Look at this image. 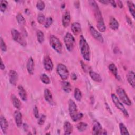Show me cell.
I'll return each mask as SVG.
<instances>
[{
    "label": "cell",
    "mask_w": 135,
    "mask_h": 135,
    "mask_svg": "<svg viewBox=\"0 0 135 135\" xmlns=\"http://www.w3.org/2000/svg\"><path fill=\"white\" fill-rule=\"evenodd\" d=\"M89 3L93 8L97 22V27L98 30L101 32H104L106 30V26L102 16L101 12L100 10L98 5L95 1H89Z\"/></svg>",
    "instance_id": "obj_1"
},
{
    "label": "cell",
    "mask_w": 135,
    "mask_h": 135,
    "mask_svg": "<svg viewBox=\"0 0 135 135\" xmlns=\"http://www.w3.org/2000/svg\"><path fill=\"white\" fill-rule=\"evenodd\" d=\"M68 110L71 119L74 122L80 120L83 116L82 113L78 112L77 105L74 101L72 99H70L69 100Z\"/></svg>",
    "instance_id": "obj_2"
},
{
    "label": "cell",
    "mask_w": 135,
    "mask_h": 135,
    "mask_svg": "<svg viewBox=\"0 0 135 135\" xmlns=\"http://www.w3.org/2000/svg\"><path fill=\"white\" fill-rule=\"evenodd\" d=\"M79 47L83 59L86 61H89L90 60V47L86 40L83 35H80V37Z\"/></svg>",
    "instance_id": "obj_3"
},
{
    "label": "cell",
    "mask_w": 135,
    "mask_h": 135,
    "mask_svg": "<svg viewBox=\"0 0 135 135\" xmlns=\"http://www.w3.org/2000/svg\"><path fill=\"white\" fill-rule=\"evenodd\" d=\"M50 44L57 53L61 54L63 51V45L61 41L55 35H51L50 37Z\"/></svg>",
    "instance_id": "obj_4"
},
{
    "label": "cell",
    "mask_w": 135,
    "mask_h": 135,
    "mask_svg": "<svg viewBox=\"0 0 135 135\" xmlns=\"http://www.w3.org/2000/svg\"><path fill=\"white\" fill-rule=\"evenodd\" d=\"M64 42L68 51L72 52L75 44V38L72 34L69 32H67L64 37Z\"/></svg>",
    "instance_id": "obj_5"
},
{
    "label": "cell",
    "mask_w": 135,
    "mask_h": 135,
    "mask_svg": "<svg viewBox=\"0 0 135 135\" xmlns=\"http://www.w3.org/2000/svg\"><path fill=\"white\" fill-rule=\"evenodd\" d=\"M11 35L13 39L21 45L25 47L26 46L27 43L26 40L24 39L21 33L15 28L11 30Z\"/></svg>",
    "instance_id": "obj_6"
},
{
    "label": "cell",
    "mask_w": 135,
    "mask_h": 135,
    "mask_svg": "<svg viewBox=\"0 0 135 135\" xmlns=\"http://www.w3.org/2000/svg\"><path fill=\"white\" fill-rule=\"evenodd\" d=\"M117 93L119 97V99L123 102L124 104L128 106H130L131 105V101L128 95L126 93L124 90L121 86H118L117 89Z\"/></svg>",
    "instance_id": "obj_7"
},
{
    "label": "cell",
    "mask_w": 135,
    "mask_h": 135,
    "mask_svg": "<svg viewBox=\"0 0 135 135\" xmlns=\"http://www.w3.org/2000/svg\"><path fill=\"white\" fill-rule=\"evenodd\" d=\"M111 97L113 103L115 104V107L123 113V114H124V115L125 117H129V115L128 112L126 109V108H125L124 106L123 105L122 103L120 101L118 97L114 93H112L111 94Z\"/></svg>",
    "instance_id": "obj_8"
},
{
    "label": "cell",
    "mask_w": 135,
    "mask_h": 135,
    "mask_svg": "<svg viewBox=\"0 0 135 135\" xmlns=\"http://www.w3.org/2000/svg\"><path fill=\"white\" fill-rule=\"evenodd\" d=\"M56 72L62 80H66L69 76V71L67 67L62 63H59L56 66Z\"/></svg>",
    "instance_id": "obj_9"
},
{
    "label": "cell",
    "mask_w": 135,
    "mask_h": 135,
    "mask_svg": "<svg viewBox=\"0 0 135 135\" xmlns=\"http://www.w3.org/2000/svg\"><path fill=\"white\" fill-rule=\"evenodd\" d=\"M89 31L91 35L94 39L100 43H103L104 40L102 35L93 26L90 25L89 26Z\"/></svg>",
    "instance_id": "obj_10"
},
{
    "label": "cell",
    "mask_w": 135,
    "mask_h": 135,
    "mask_svg": "<svg viewBox=\"0 0 135 135\" xmlns=\"http://www.w3.org/2000/svg\"><path fill=\"white\" fill-rule=\"evenodd\" d=\"M43 66L45 70L50 72L53 69V63L51 57L49 56H46L43 60Z\"/></svg>",
    "instance_id": "obj_11"
},
{
    "label": "cell",
    "mask_w": 135,
    "mask_h": 135,
    "mask_svg": "<svg viewBox=\"0 0 135 135\" xmlns=\"http://www.w3.org/2000/svg\"><path fill=\"white\" fill-rule=\"evenodd\" d=\"M8 76H9V81L10 83L12 85L15 86L17 84V82L18 79V74L16 72V71L14 70H11L9 72Z\"/></svg>",
    "instance_id": "obj_12"
},
{
    "label": "cell",
    "mask_w": 135,
    "mask_h": 135,
    "mask_svg": "<svg viewBox=\"0 0 135 135\" xmlns=\"http://www.w3.org/2000/svg\"><path fill=\"white\" fill-rule=\"evenodd\" d=\"M71 22V15L70 12L66 11L63 14L62 18V23L63 27H67L70 25Z\"/></svg>",
    "instance_id": "obj_13"
},
{
    "label": "cell",
    "mask_w": 135,
    "mask_h": 135,
    "mask_svg": "<svg viewBox=\"0 0 135 135\" xmlns=\"http://www.w3.org/2000/svg\"><path fill=\"white\" fill-rule=\"evenodd\" d=\"M102 132V128L101 124L97 121H94L92 127V134L94 135L101 134Z\"/></svg>",
    "instance_id": "obj_14"
},
{
    "label": "cell",
    "mask_w": 135,
    "mask_h": 135,
    "mask_svg": "<svg viewBox=\"0 0 135 135\" xmlns=\"http://www.w3.org/2000/svg\"><path fill=\"white\" fill-rule=\"evenodd\" d=\"M14 118L15 124L17 127H20L22 124V114L18 110H16L14 113Z\"/></svg>",
    "instance_id": "obj_15"
},
{
    "label": "cell",
    "mask_w": 135,
    "mask_h": 135,
    "mask_svg": "<svg viewBox=\"0 0 135 135\" xmlns=\"http://www.w3.org/2000/svg\"><path fill=\"white\" fill-rule=\"evenodd\" d=\"M0 127L2 132L6 134L8 127V123L6 118L3 115H1L0 117Z\"/></svg>",
    "instance_id": "obj_16"
},
{
    "label": "cell",
    "mask_w": 135,
    "mask_h": 135,
    "mask_svg": "<svg viewBox=\"0 0 135 135\" xmlns=\"http://www.w3.org/2000/svg\"><path fill=\"white\" fill-rule=\"evenodd\" d=\"M135 74L133 71H129L127 74V79L129 84L133 88L135 86Z\"/></svg>",
    "instance_id": "obj_17"
},
{
    "label": "cell",
    "mask_w": 135,
    "mask_h": 135,
    "mask_svg": "<svg viewBox=\"0 0 135 135\" xmlns=\"http://www.w3.org/2000/svg\"><path fill=\"white\" fill-rule=\"evenodd\" d=\"M26 69L28 73L30 75H32L33 74L34 69V62L32 57H30L27 61Z\"/></svg>",
    "instance_id": "obj_18"
},
{
    "label": "cell",
    "mask_w": 135,
    "mask_h": 135,
    "mask_svg": "<svg viewBox=\"0 0 135 135\" xmlns=\"http://www.w3.org/2000/svg\"><path fill=\"white\" fill-rule=\"evenodd\" d=\"M71 31L73 34L75 35H77L81 32V26L78 22H74L71 24Z\"/></svg>",
    "instance_id": "obj_19"
},
{
    "label": "cell",
    "mask_w": 135,
    "mask_h": 135,
    "mask_svg": "<svg viewBox=\"0 0 135 135\" xmlns=\"http://www.w3.org/2000/svg\"><path fill=\"white\" fill-rule=\"evenodd\" d=\"M44 97L46 101H47L50 104H52L53 103V95L50 91V90L48 89H45L44 91Z\"/></svg>",
    "instance_id": "obj_20"
},
{
    "label": "cell",
    "mask_w": 135,
    "mask_h": 135,
    "mask_svg": "<svg viewBox=\"0 0 135 135\" xmlns=\"http://www.w3.org/2000/svg\"><path fill=\"white\" fill-rule=\"evenodd\" d=\"M109 27L112 30L116 31L118 30L119 27V23L115 18L114 17H111L109 20Z\"/></svg>",
    "instance_id": "obj_21"
},
{
    "label": "cell",
    "mask_w": 135,
    "mask_h": 135,
    "mask_svg": "<svg viewBox=\"0 0 135 135\" xmlns=\"http://www.w3.org/2000/svg\"><path fill=\"white\" fill-rule=\"evenodd\" d=\"M108 69L109 71L112 73V74L118 80H120V77L118 73V69L116 65L114 63H110L108 66Z\"/></svg>",
    "instance_id": "obj_22"
},
{
    "label": "cell",
    "mask_w": 135,
    "mask_h": 135,
    "mask_svg": "<svg viewBox=\"0 0 135 135\" xmlns=\"http://www.w3.org/2000/svg\"><path fill=\"white\" fill-rule=\"evenodd\" d=\"M63 129L64 134H71L73 131V127L71 123L69 121H65L63 124Z\"/></svg>",
    "instance_id": "obj_23"
},
{
    "label": "cell",
    "mask_w": 135,
    "mask_h": 135,
    "mask_svg": "<svg viewBox=\"0 0 135 135\" xmlns=\"http://www.w3.org/2000/svg\"><path fill=\"white\" fill-rule=\"evenodd\" d=\"M18 94L20 98H21V99L24 101H27V95L23 86H22V85H19L18 86Z\"/></svg>",
    "instance_id": "obj_24"
},
{
    "label": "cell",
    "mask_w": 135,
    "mask_h": 135,
    "mask_svg": "<svg viewBox=\"0 0 135 135\" xmlns=\"http://www.w3.org/2000/svg\"><path fill=\"white\" fill-rule=\"evenodd\" d=\"M89 75L91 79L97 82H102V78L99 74L98 73L93 71H89Z\"/></svg>",
    "instance_id": "obj_25"
},
{
    "label": "cell",
    "mask_w": 135,
    "mask_h": 135,
    "mask_svg": "<svg viewBox=\"0 0 135 135\" xmlns=\"http://www.w3.org/2000/svg\"><path fill=\"white\" fill-rule=\"evenodd\" d=\"M11 101L13 106L17 109H20L21 107V102L20 100L14 94L11 95Z\"/></svg>",
    "instance_id": "obj_26"
},
{
    "label": "cell",
    "mask_w": 135,
    "mask_h": 135,
    "mask_svg": "<svg viewBox=\"0 0 135 135\" xmlns=\"http://www.w3.org/2000/svg\"><path fill=\"white\" fill-rule=\"evenodd\" d=\"M61 87L62 90L66 93H70L72 90L71 85L68 81H63L61 82Z\"/></svg>",
    "instance_id": "obj_27"
},
{
    "label": "cell",
    "mask_w": 135,
    "mask_h": 135,
    "mask_svg": "<svg viewBox=\"0 0 135 135\" xmlns=\"http://www.w3.org/2000/svg\"><path fill=\"white\" fill-rule=\"evenodd\" d=\"M88 124L84 122H80L76 124V128L80 132H83L86 130Z\"/></svg>",
    "instance_id": "obj_28"
},
{
    "label": "cell",
    "mask_w": 135,
    "mask_h": 135,
    "mask_svg": "<svg viewBox=\"0 0 135 135\" xmlns=\"http://www.w3.org/2000/svg\"><path fill=\"white\" fill-rule=\"evenodd\" d=\"M127 5L129 8V10L133 18H134V14H135V6L134 3L130 1H127Z\"/></svg>",
    "instance_id": "obj_29"
},
{
    "label": "cell",
    "mask_w": 135,
    "mask_h": 135,
    "mask_svg": "<svg viewBox=\"0 0 135 135\" xmlns=\"http://www.w3.org/2000/svg\"><path fill=\"white\" fill-rule=\"evenodd\" d=\"M74 97L75 99L78 101H80L82 98V94L78 88H75L74 92Z\"/></svg>",
    "instance_id": "obj_30"
},
{
    "label": "cell",
    "mask_w": 135,
    "mask_h": 135,
    "mask_svg": "<svg viewBox=\"0 0 135 135\" xmlns=\"http://www.w3.org/2000/svg\"><path fill=\"white\" fill-rule=\"evenodd\" d=\"M36 36H37V41L40 43H43L44 41V35L43 32L41 31L38 30L36 32Z\"/></svg>",
    "instance_id": "obj_31"
},
{
    "label": "cell",
    "mask_w": 135,
    "mask_h": 135,
    "mask_svg": "<svg viewBox=\"0 0 135 135\" xmlns=\"http://www.w3.org/2000/svg\"><path fill=\"white\" fill-rule=\"evenodd\" d=\"M41 81L45 84H49L51 83V80L49 77L45 73H43L40 75Z\"/></svg>",
    "instance_id": "obj_32"
},
{
    "label": "cell",
    "mask_w": 135,
    "mask_h": 135,
    "mask_svg": "<svg viewBox=\"0 0 135 135\" xmlns=\"http://www.w3.org/2000/svg\"><path fill=\"white\" fill-rule=\"evenodd\" d=\"M16 20H17L18 23L20 25H23L25 24V22H26L25 19L22 14H21V13L17 14V15H16Z\"/></svg>",
    "instance_id": "obj_33"
},
{
    "label": "cell",
    "mask_w": 135,
    "mask_h": 135,
    "mask_svg": "<svg viewBox=\"0 0 135 135\" xmlns=\"http://www.w3.org/2000/svg\"><path fill=\"white\" fill-rule=\"evenodd\" d=\"M119 129H120L121 134H122V135L129 134V132H128V130L127 127L123 123H119Z\"/></svg>",
    "instance_id": "obj_34"
},
{
    "label": "cell",
    "mask_w": 135,
    "mask_h": 135,
    "mask_svg": "<svg viewBox=\"0 0 135 135\" xmlns=\"http://www.w3.org/2000/svg\"><path fill=\"white\" fill-rule=\"evenodd\" d=\"M8 3L6 1L1 0V5H0V10L2 13H4L6 11Z\"/></svg>",
    "instance_id": "obj_35"
},
{
    "label": "cell",
    "mask_w": 135,
    "mask_h": 135,
    "mask_svg": "<svg viewBox=\"0 0 135 135\" xmlns=\"http://www.w3.org/2000/svg\"><path fill=\"white\" fill-rule=\"evenodd\" d=\"M53 22V18L51 17H48L46 20H45V21L44 22V27L46 28H49L51 25L52 24Z\"/></svg>",
    "instance_id": "obj_36"
},
{
    "label": "cell",
    "mask_w": 135,
    "mask_h": 135,
    "mask_svg": "<svg viewBox=\"0 0 135 135\" xmlns=\"http://www.w3.org/2000/svg\"><path fill=\"white\" fill-rule=\"evenodd\" d=\"M36 8L39 10V11H43L45 8V5L43 1H38L36 3Z\"/></svg>",
    "instance_id": "obj_37"
},
{
    "label": "cell",
    "mask_w": 135,
    "mask_h": 135,
    "mask_svg": "<svg viewBox=\"0 0 135 135\" xmlns=\"http://www.w3.org/2000/svg\"><path fill=\"white\" fill-rule=\"evenodd\" d=\"M37 20L38 23L40 24H42L44 23V22L45 21V18L44 15L42 13H39L37 15Z\"/></svg>",
    "instance_id": "obj_38"
},
{
    "label": "cell",
    "mask_w": 135,
    "mask_h": 135,
    "mask_svg": "<svg viewBox=\"0 0 135 135\" xmlns=\"http://www.w3.org/2000/svg\"><path fill=\"white\" fill-rule=\"evenodd\" d=\"M46 117L45 115L44 114H41L39 118H38V121H37V123L40 125L42 126L43 124H44L45 120H46Z\"/></svg>",
    "instance_id": "obj_39"
},
{
    "label": "cell",
    "mask_w": 135,
    "mask_h": 135,
    "mask_svg": "<svg viewBox=\"0 0 135 135\" xmlns=\"http://www.w3.org/2000/svg\"><path fill=\"white\" fill-rule=\"evenodd\" d=\"M0 46H1V49L3 52H6L7 50V46L4 42V41L3 40L2 37H1L0 39Z\"/></svg>",
    "instance_id": "obj_40"
},
{
    "label": "cell",
    "mask_w": 135,
    "mask_h": 135,
    "mask_svg": "<svg viewBox=\"0 0 135 135\" xmlns=\"http://www.w3.org/2000/svg\"><path fill=\"white\" fill-rule=\"evenodd\" d=\"M33 113H34V115L35 117V118L38 119L39 118V117H40L39 111H38V108L36 107V105H35L33 108Z\"/></svg>",
    "instance_id": "obj_41"
},
{
    "label": "cell",
    "mask_w": 135,
    "mask_h": 135,
    "mask_svg": "<svg viewBox=\"0 0 135 135\" xmlns=\"http://www.w3.org/2000/svg\"><path fill=\"white\" fill-rule=\"evenodd\" d=\"M81 67H82L83 70L84 71V72H88V71H90V70H89L88 65H86L82 61H81Z\"/></svg>",
    "instance_id": "obj_42"
},
{
    "label": "cell",
    "mask_w": 135,
    "mask_h": 135,
    "mask_svg": "<svg viewBox=\"0 0 135 135\" xmlns=\"http://www.w3.org/2000/svg\"><path fill=\"white\" fill-rule=\"evenodd\" d=\"M126 21H127V23H128L130 25H132V23L131 20V19L130 18V17H129L128 15H126Z\"/></svg>",
    "instance_id": "obj_43"
},
{
    "label": "cell",
    "mask_w": 135,
    "mask_h": 135,
    "mask_svg": "<svg viewBox=\"0 0 135 135\" xmlns=\"http://www.w3.org/2000/svg\"><path fill=\"white\" fill-rule=\"evenodd\" d=\"M99 2L103 4V5H108L110 3V1L108 0H102V1H99Z\"/></svg>",
    "instance_id": "obj_44"
},
{
    "label": "cell",
    "mask_w": 135,
    "mask_h": 135,
    "mask_svg": "<svg viewBox=\"0 0 135 135\" xmlns=\"http://www.w3.org/2000/svg\"><path fill=\"white\" fill-rule=\"evenodd\" d=\"M0 68L2 70H4L5 68V66L4 65V63L3 62V60L1 59V65H0Z\"/></svg>",
    "instance_id": "obj_45"
},
{
    "label": "cell",
    "mask_w": 135,
    "mask_h": 135,
    "mask_svg": "<svg viewBox=\"0 0 135 135\" xmlns=\"http://www.w3.org/2000/svg\"><path fill=\"white\" fill-rule=\"evenodd\" d=\"M71 77L72 80H74V81H75V80H76L77 79V75H76V74L75 73H72Z\"/></svg>",
    "instance_id": "obj_46"
},
{
    "label": "cell",
    "mask_w": 135,
    "mask_h": 135,
    "mask_svg": "<svg viewBox=\"0 0 135 135\" xmlns=\"http://www.w3.org/2000/svg\"><path fill=\"white\" fill-rule=\"evenodd\" d=\"M109 4H110L113 7H116V6H117L116 2L114 1H110Z\"/></svg>",
    "instance_id": "obj_47"
},
{
    "label": "cell",
    "mask_w": 135,
    "mask_h": 135,
    "mask_svg": "<svg viewBox=\"0 0 135 135\" xmlns=\"http://www.w3.org/2000/svg\"><path fill=\"white\" fill-rule=\"evenodd\" d=\"M105 108H106V109L111 113V114H112V112H111V109H110V107L109 106V105L108 104V103H105Z\"/></svg>",
    "instance_id": "obj_48"
},
{
    "label": "cell",
    "mask_w": 135,
    "mask_h": 135,
    "mask_svg": "<svg viewBox=\"0 0 135 135\" xmlns=\"http://www.w3.org/2000/svg\"><path fill=\"white\" fill-rule=\"evenodd\" d=\"M23 128L25 131H28V126L26 123H24L23 124Z\"/></svg>",
    "instance_id": "obj_49"
},
{
    "label": "cell",
    "mask_w": 135,
    "mask_h": 135,
    "mask_svg": "<svg viewBox=\"0 0 135 135\" xmlns=\"http://www.w3.org/2000/svg\"><path fill=\"white\" fill-rule=\"evenodd\" d=\"M117 3H118V6L120 8H122L123 7V4L122 3L121 1H117Z\"/></svg>",
    "instance_id": "obj_50"
},
{
    "label": "cell",
    "mask_w": 135,
    "mask_h": 135,
    "mask_svg": "<svg viewBox=\"0 0 135 135\" xmlns=\"http://www.w3.org/2000/svg\"><path fill=\"white\" fill-rule=\"evenodd\" d=\"M74 5H75V7L76 8H79V6H80L79 2V1H75V2H74Z\"/></svg>",
    "instance_id": "obj_51"
},
{
    "label": "cell",
    "mask_w": 135,
    "mask_h": 135,
    "mask_svg": "<svg viewBox=\"0 0 135 135\" xmlns=\"http://www.w3.org/2000/svg\"><path fill=\"white\" fill-rule=\"evenodd\" d=\"M63 8H64V7H65V4H63L62 5L61 8H63Z\"/></svg>",
    "instance_id": "obj_52"
}]
</instances>
